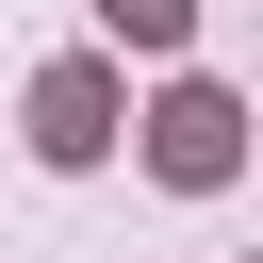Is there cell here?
I'll list each match as a JSON object with an SVG mask.
<instances>
[{
	"label": "cell",
	"instance_id": "1",
	"mask_svg": "<svg viewBox=\"0 0 263 263\" xmlns=\"http://www.w3.org/2000/svg\"><path fill=\"white\" fill-rule=\"evenodd\" d=\"M148 164H164L181 197H214V181L247 164V99H230V82H164V99H148Z\"/></svg>",
	"mask_w": 263,
	"mask_h": 263
},
{
	"label": "cell",
	"instance_id": "2",
	"mask_svg": "<svg viewBox=\"0 0 263 263\" xmlns=\"http://www.w3.org/2000/svg\"><path fill=\"white\" fill-rule=\"evenodd\" d=\"M115 132H132V99H115V66H99V49L33 66V164H99Z\"/></svg>",
	"mask_w": 263,
	"mask_h": 263
},
{
	"label": "cell",
	"instance_id": "3",
	"mask_svg": "<svg viewBox=\"0 0 263 263\" xmlns=\"http://www.w3.org/2000/svg\"><path fill=\"white\" fill-rule=\"evenodd\" d=\"M99 33H115V49H164V66H181V49H197V0H99Z\"/></svg>",
	"mask_w": 263,
	"mask_h": 263
}]
</instances>
